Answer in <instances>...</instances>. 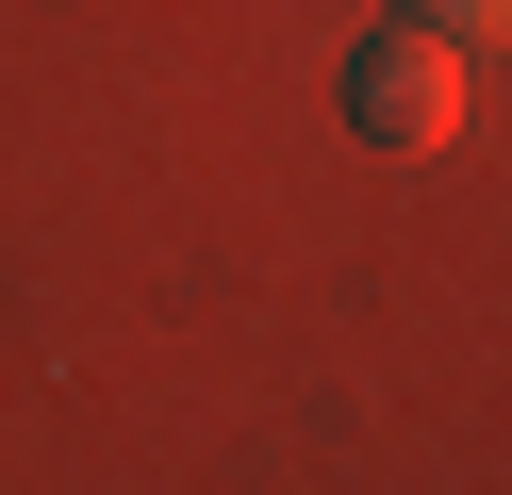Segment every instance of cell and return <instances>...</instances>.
Listing matches in <instances>:
<instances>
[{"instance_id":"6da1fadb","label":"cell","mask_w":512,"mask_h":495,"mask_svg":"<svg viewBox=\"0 0 512 495\" xmlns=\"http://www.w3.org/2000/svg\"><path fill=\"white\" fill-rule=\"evenodd\" d=\"M463 33H430V17H397V33H380V50L364 66H347V116H364V149H413V165H430V149H463Z\"/></svg>"},{"instance_id":"7a4b0ae2","label":"cell","mask_w":512,"mask_h":495,"mask_svg":"<svg viewBox=\"0 0 512 495\" xmlns=\"http://www.w3.org/2000/svg\"><path fill=\"white\" fill-rule=\"evenodd\" d=\"M397 17H430V33H463V50H479V33H496L512 0H397Z\"/></svg>"}]
</instances>
